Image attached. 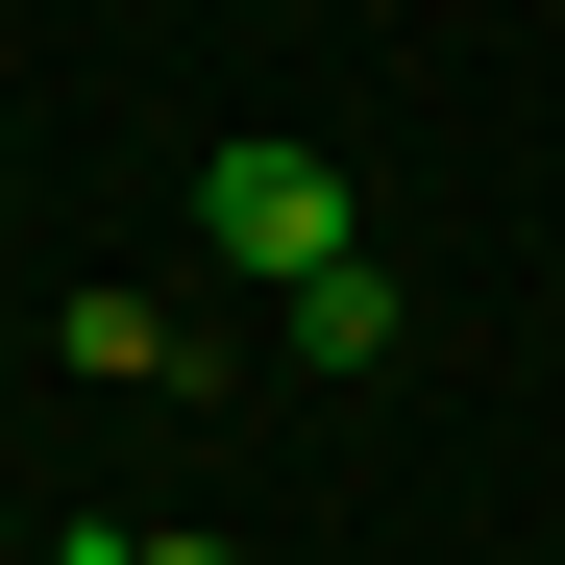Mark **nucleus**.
Here are the masks:
<instances>
[{
  "label": "nucleus",
  "mask_w": 565,
  "mask_h": 565,
  "mask_svg": "<svg viewBox=\"0 0 565 565\" xmlns=\"http://www.w3.org/2000/svg\"><path fill=\"white\" fill-rule=\"evenodd\" d=\"M124 565H222V541H124Z\"/></svg>",
  "instance_id": "nucleus-3"
},
{
  "label": "nucleus",
  "mask_w": 565,
  "mask_h": 565,
  "mask_svg": "<svg viewBox=\"0 0 565 565\" xmlns=\"http://www.w3.org/2000/svg\"><path fill=\"white\" fill-rule=\"evenodd\" d=\"M394 344H418L394 270H320V296H296V369H394Z\"/></svg>",
  "instance_id": "nucleus-2"
},
{
  "label": "nucleus",
  "mask_w": 565,
  "mask_h": 565,
  "mask_svg": "<svg viewBox=\"0 0 565 565\" xmlns=\"http://www.w3.org/2000/svg\"><path fill=\"white\" fill-rule=\"evenodd\" d=\"M25 565H124V541H25Z\"/></svg>",
  "instance_id": "nucleus-4"
},
{
  "label": "nucleus",
  "mask_w": 565,
  "mask_h": 565,
  "mask_svg": "<svg viewBox=\"0 0 565 565\" xmlns=\"http://www.w3.org/2000/svg\"><path fill=\"white\" fill-rule=\"evenodd\" d=\"M198 246H222V270H270V296L369 270V222H344V172H320V148H222V172H198Z\"/></svg>",
  "instance_id": "nucleus-1"
}]
</instances>
